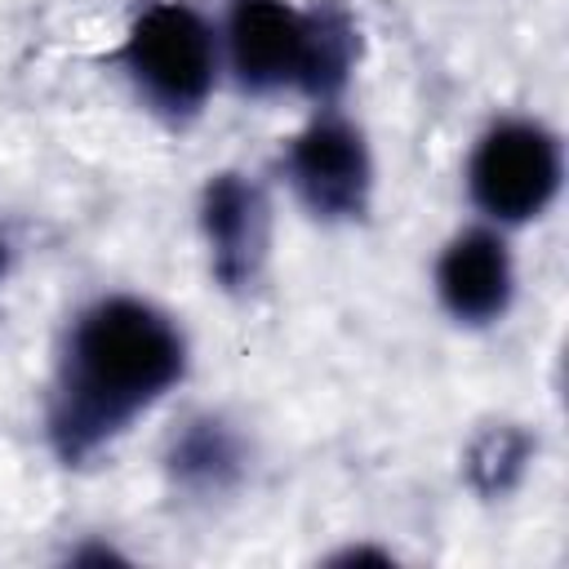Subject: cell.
<instances>
[{
	"mask_svg": "<svg viewBox=\"0 0 569 569\" xmlns=\"http://www.w3.org/2000/svg\"><path fill=\"white\" fill-rule=\"evenodd\" d=\"M200 231L213 280L227 293L253 289L271 244V209L262 187L244 173H213L200 191Z\"/></svg>",
	"mask_w": 569,
	"mask_h": 569,
	"instance_id": "cell-6",
	"label": "cell"
},
{
	"mask_svg": "<svg viewBox=\"0 0 569 569\" xmlns=\"http://www.w3.org/2000/svg\"><path fill=\"white\" fill-rule=\"evenodd\" d=\"M4 271H9V236L0 231V280H4Z\"/></svg>",
	"mask_w": 569,
	"mask_h": 569,
	"instance_id": "cell-10",
	"label": "cell"
},
{
	"mask_svg": "<svg viewBox=\"0 0 569 569\" xmlns=\"http://www.w3.org/2000/svg\"><path fill=\"white\" fill-rule=\"evenodd\" d=\"M120 67L156 116L182 124L200 116V107L218 84V67H222L218 31L200 9L182 0L151 4L133 18L120 44Z\"/></svg>",
	"mask_w": 569,
	"mask_h": 569,
	"instance_id": "cell-3",
	"label": "cell"
},
{
	"mask_svg": "<svg viewBox=\"0 0 569 569\" xmlns=\"http://www.w3.org/2000/svg\"><path fill=\"white\" fill-rule=\"evenodd\" d=\"M529 458H533V440L520 427H489L467 453V476L485 498H493L525 476Z\"/></svg>",
	"mask_w": 569,
	"mask_h": 569,
	"instance_id": "cell-9",
	"label": "cell"
},
{
	"mask_svg": "<svg viewBox=\"0 0 569 569\" xmlns=\"http://www.w3.org/2000/svg\"><path fill=\"white\" fill-rule=\"evenodd\" d=\"M187 373V338L173 316L133 298L107 293L89 302L58 351L44 405L49 449L80 467L124 436Z\"/></svg>",
	"mask_w": 569,
	"mask_h": 569,
	"instance_id": "cell-1",
	"label": "cell"
},
{
	"mask_svg": "<svg viewBox=\"0 0 569 569\" xmlns=\"http://www.w3.org/2000/svg\"><path fill=\"white\" fill-rule=\"evenodd\" d=\"M222 62L244 93H302L329 107L356 71V22L325 9H293L284 0H231L218 36Z\"/></svg>",
	"mask_w": 569,
	"mask_h": 569,
	"instance_id": "cell-2",
	"label": "cell"
},
{
	"mask_svg": "<svg viewBox=\"0 0 569 569\" xmlns=\"http://www.w3.org/2000/svg\"><path fill=\"white\" fill-rule=\"evenodd\" d=\"M516 293L511 249L498 231H458L436 258V298L458 325H493Z\"/></svg>",
	"mask_w": 569,
	"mask_h": 569,
	"instance_id": "cell-7",
	"label": "cell"
},
{
	"mask_svg": "<svg viewBox=\"0 0 569 569\" xmlns=\"http://www.w3.org/2000/svg\"><path fill=\"white\" fill-rule=\"evenodd\" d=\"M284 178L311 218L320 222L365 218L369 196H373V160H369L365 133L333 111L316 116L289 142Z\"/></svg>",
	"mask_w": 569,
	"mask_h": 569,
	"instance_id": "cell-5",
	"label": "cell"
},
{
	"mask_svg": "<svg viewBox=\"0 0 569 569\" xmlns=\"http://www.w3.org/2000/svg\"><path fill=\"white\" fill-rule=\"evenodd\" d=\"M560 142L538 120H498L471 151L467 191L489 222H529L560 191Z\"/></svg>",
	"mask_w": 569,
	"mask_h": 569,
	"instance_id": "cell-4",
	"label": "cell"
},
{
	"mask_svg": "<svg viewBox=\"0 0 569 569\" xmlns=\"http://www.w3.org/2000/svg\"><path fill=\"white\" fill-rule=\"evenodd\" d=\"M244 462L249 453H244L240 431L218 413H200L182 422V431H173L169 453H164L169 485L196 502H213L231 493L244 476Z\"/></svg>",
	"mask_w": 569,
	"mask_h": 569,
	"instance_id": "cell-8",
	"label": "cell"
}]
</instances>
